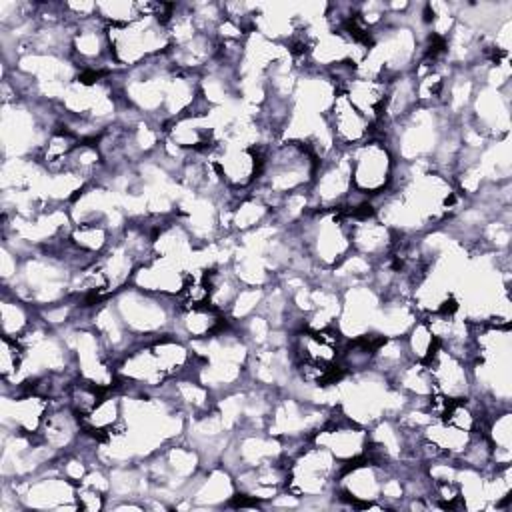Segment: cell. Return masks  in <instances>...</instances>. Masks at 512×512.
Masks as SVG:
<instances>
[{"label": "cell", "instance_id": "1", "mask_svg": "<svg viewBox=\"0 0 512 512\" xmlns=\"http://www.w3.org/2000/svg\"><path fill=\"white\" fill-rule=\"evenodd\" d=\"M110 300L138 344L172 332V324L178 312L176 298L150 294L128 284L112 294Z\"/></svg>", "mask_w": 512, "mask_h": 512}, {"label": "cell", "instance_id": "2", "mask_svg": "<svg viewBox=\"0 0 512 512\" xmlns=\"http://www.w3.org/2000/svg\"><path fill=\"white\" fill-rule=\"evenodd\" d=\"M108 46L114 70H130L166 54L172 42L166 24L154 16H140L122 26H108Z\"/></svg>", "mask_w": 512, "mask_h": 512}, {"label": "cell", "instance_id": "3", "mask_svg": "<svg viewBox=\"0 0 512 512\" xmlns=\"http://www.w3.org/2000/svg\"><path fill=\"white\" fill-rule=\"evenodd\" d=\"M342 466L326 448L306 442L288 460L286 490L300 500L332 496Z\"/></svg>", "mask_w": 512, "mask_h": 512}, {"label": "cell", "instance_id": "4", "mask_svg": "<svg viewBox=\"0 0 512 512\" xmlns=\"http://www.w3.org/2000/svg\"><path fill=\"white\" fill-rule=\"evenodd\" d=\"M350 172H352V190L364 198H378L390 190L396 174V156L390 146L372 136L370 140L348 150Z\"/></svg>", "mask_w": 512, "mask_h": 512}, {"label": "cell", "instance_id": "5", "mask_svg": "<svg viewBox=\"0 0 512 512\" xmlns=\"http://www.w3.org/2000/svg\"><path fill=\"white\" fill-rule=\"evenodd\" d=\"M8 482L14 486L22 510H80L78 486L58 470L56 462L28 478Z\"/></svg>", "mask_w": 512, "mask_h": 512}, {"label": "cell", "instance_id": "6", "mask_svg": "<svg viewBox=\"0 0 512 512\" xmlns=\"http://www.w3.org/2000/svg\"><path fill=\"white\" fill-rule=\"evenodd\" d=\"M352 172L348 150L334 148L326 158L318 160L312 184L308 188L312 210H336L352 194Z\"/></svg>", "mask_w": 512, "mask_h": 512}, {"label": "cell", "instance_id": "7", "mask_svg": "<svg viewBox=\"0 0 512 512\" xmlns=\"http://www.w3.org/2000/svg\"><path fill=\"white\" fill-rule=\"evenodd\" d=\"M334 414L320 430L314 432L310 442L326 448L342 464L364 458L368 454V428L348 420L340 410L338 416Z\"/></svg>", "mask_w": 512, "mask_h": 512}, {"label": "cell", "instance_id": "8", "mask_svg": "<svg viewBox=\"0 0 512 512\" xmlns=\"http://www.w3.org/2000/svg\"><path fill=\"white\" fill-rule=\"evenodd\" d=\"M424 364L430 372L434 394H440L446 400H462L470 396L472 372L468 360L440 344Z\"/></svg>", "mask_w": 512, "mask_h": 512}, {"label": "cell", "instance_id": "9", "mask_svg": "<svg viewBox=\"0 0 512 512\" xmlns=\"http://www.w3.org/2000/svg\"><path fill=\"white\" fill-rule=\"evenodd\" d=\"M326 124L336 148L350 150L376 134V126L338 90L328 114Z\"/></svg>", "mask_w": 512, "mask_h": 512}, {"label": "cell", "instance_id": "10", "mask_svg": "<svg viewBox=\"0 0 512 512\" xmlns=\"http://www.w3.org/2000/svg\"><path fill=\"white\" fill-rule=\"evenodd\" d=\"M188 272L164 258L158 256H150L146 262H142L132 278H130V286L150 292V294H158V296H168V298H178L184 284H186Z\"/></svg>", "mask_w": 512, "mask_h": 512}, {"label": "cell", "instance_id": "11", "mask_svg": "<svg viewBox=\"0 0 512 512\" xmlns=\"http://www.w3.org/2000/svg\"><path fill=\"white\" fill-rule=\"evenodd\" d=\"M38 318V308L8 294L2 292L0 302V324H2V336L18 340Z\"/></svg>", "mask_w": 512, "mask_h": 512}, {"label": "cell", "instance_id": "12", "mask_svg": "<svg viewBox=\"0 0 512 512\" xmlns=\"http://www.w3.org/2000/svg\"><path fill=\"white\" fill-rule=\"evenodd\" d=\"M402 338H404L410 360H416V362H428L430 356L440 346V342L436 340V336L432 334V330L428 328L422 316L412 324V328Z\"/></svg>", "mask_w": 512, "mask_h": 512}]
</instances>
